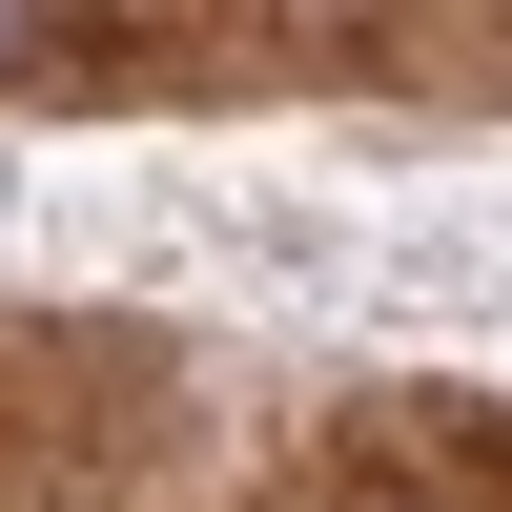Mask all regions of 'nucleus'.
Masks as SVG:
<instances>
[{"label": "nucleus", "mask_w": 512, "mask_h": 512, "mask_svg": "<svg viewBox=\"0 0 512 512\" xmlns=\"http://www.w3.org/2000/svg\"><path fill=\"white\" fill-rule=\"evenodd\" d=\"M41 41H62V0H0V62H41Z\"/></svg>", "instance_id": "nucleus-1"}]
</instances>
